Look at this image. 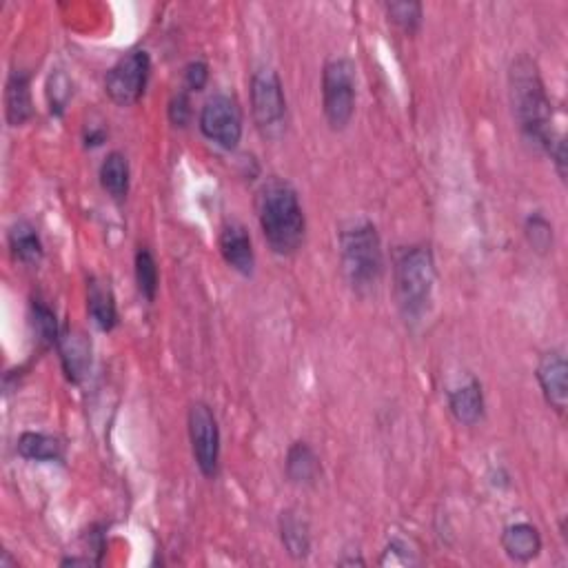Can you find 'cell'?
I'll return each instance as SVG.
<instances>
[{
    "label": "cell",
    "instance_id": "obj_1",
    "mask_svg": "<svg viewBox=\"0 0 568 568\" xmlns=\"http://www.w3.org/2000/svg\"><path fill=\"white\" fill-rule=\"evenodd\" d=\"M509 96L522 138L537 151L549 154L557 140L553 134V109L549 96H546L540 69L531 56H517L511 63Z\"/></svg>",
    "mask_w": 568,
    "mask_h": 568
},
{
    "label": "cell",
    "instance_id": "obj_2",
    "mask_svg": "<svg viewBox=\"0 0 568 568\" xmlns=\"http://www.w3.org/2000/svg\"><path fill=\"white\" fill-rule=\"evenodd\" d=\"M258 218L273 253L293 256L302 247L307 220H304L296 189L287 180L273 178L262 187Z\"/></svg>",
    "mask_w": 568,
    "mask_h": 568
},
{
    "label": "cell",
    "instance_id": "obj_3",
    "mask_svg": "<svg viewBox=\"0 0 568 568\" xmlns=\"http://www.w3.org/2000/svg\"><path fill=\"white\" fill-rule=\"evenodd\" d=\"M342 271L358 293H369L382 278L384 253L378 231L371 222H362L340 236Z\"/></svg>",
    "mask_w": 568,
    "mask_h": 568
},
{
    "label": "cell",
    "instance_id": "obj_4",
    "mask_svg": "<svg viewBox=\"0 0 568 568\" xmlns=\"http://www.w3.org/2000/svg\"><path fill=\"white\" fill-rule=\"evenodd\" d=\"M435 260L429 247L404 249L395 262V291L407 320H420L431 307L435 287Z\"/></svg>",
    "mask_w": 568,
    "mask_h": 568
},
{
    "label": "cell",
    "instance_id": "obj_5",
    "mask_svg": "<svg viewBox=\"0 0 568 568\" xmlns=\"http://www.w3.org/2000/svg\"><path fill=\"white\" fill-rule=\"evenodd\" d=\"M251 111L258 131L269 140H278L287 129V98L280 76L273 69H260L251 78Z\"/></svg>",
    "mask_w": 568,
    "mask_h": 568
},
{
    "label": "cell",
    "instance_id": "obj_6",
    "mask_svg": "<svg viewBox=\"0 0 568 568\" xmlns=\"http://www.w3.org/2000/svg\"><path fill=\"white\" fill-rule=\"evenodd\" d=\"M322 105L331 129H344L355 111V65L349 58H333L322 71Z\"/></svg>",
    "mask_w": 568,
    "mask_h": 568
},
{
    "label": "cell",
    "instance_id": "obj_7",
    "mask_svg": "<svg viewBox=\"0 0 568 568\" xmlns=\"http://www.w3.org/2000/svg\"><path fill=\"white\" fill-rule=\"evenodd\" d=\"M151 58L147 52H131L107 71L105 91L118 107L136 105L149 83Z\"/></svg>",
    "mask_w": 568,
    "mask_h": 568
},
{
    "label": "cell",
    "instance_id": "obj_8",
    "mask_svg": "<svg viewBox=\"0 0 568 568\" xmlns=\"http://www.w3.org/2000/svg\"><path fill=\"white\" fill-rule=\"evenodd\" d=\"M189 440L194 460L205 478H216L220 464V429L213 411L205 402H196L189 409Z\"/></svg>",
    "mask_w": 568,
    "mask_h": 568
},
{
    "label": "cell",
    "instance_id": "obj_9",
    "mask_svg": "<svg viewBox=\"0 0 568 568\" xmlns=\"http://www.w3.org/2000/svg\"><path fill=\"white\" fill-rule=\"evenodd\" d=\"M200 131L222 149H236L242 138V111L231 96H213L200 111Z\"/></svg>",
    "mask_w": 568,
    "mask_h": 568
},
{
    "label": "cell",
    "instance_id": "obj_10",
    "mask_svg": "<svg viewBox=\"0 0 568 568\" xmlns=\"http://www.w3.org/2000/svg\"><path fill=\"white\" fill-rule=\"evenodd\" d=\"M537 382H540L544 400L557 413L566 411L568 404V364L562 351H549L537 364Z\"/></svg>",
    "mask_w": 568,
    "mask_h": 568
},
{
    "label": "cell",
    "instance_id": "obj_11",
    "mask_svg": "<svg viewBox=\"0 0 568 568\" xmlns=\"http://www.w3.org/2000/svg\"><path fill=\"white\" fill-rule=\"evenodd\" d=\"M218 247L231 269H236L242 276H251L256 267V253H253L249 231L240 222H229L222 227Z\"/></svg>",
    "mask_w": 568,
    "mask_h": 568
},
{
    "label": "cell",
    "instance_id": "obj_12",
    "mask_svg": "<svg viewBox=\"0 0 568 568\" xmlns=\"http://www.w3.org/2000/svg\"><path fill=\"white\" fill-rule=\"evenodd\" d=\"M58 353L69 382H83L91 369V342L83 331L67 329L58 338Z\"/></svg>",
    "mask_w": 568,
    "mask_h": 568
},
{
    "label": "cell",
    "instance_id": "obj_13",
    "mask_svg": "<svg viewBox=\"0 0 568 568\" xmlns=\"http://www.w3.org/2000/svg\"><path fill=\"white\" fill-rule=\"evenodd\" d=\"M502 546L506 555L515 562H531L542 551L540 531L529 522H517L506 526L502 533Z\"/></svg>",
    "mask_w": 568,
    "mask_h": 568
},
{
    "label": "cell",
    "instance_id": "obj_14",
    "mask_svg": "<svg viewBox=\"0 0 568 568\" xmlns=\"http://www.w3.org/2000/svg\"><path fill=\"white\" fill-rule=\"evenodd\" d=\"M5 114L12 127L25 125L34 116L32 91H29V76L25 71H12L5 89Z\"/></svg>",
    "mask_w": 568,
    "mask_h": 568
},
{
    "label": "cell",
    "instance_id": "obj_15",
    "mask_svg": "<svg viewBox=\"0 0 568 568\" xmlns=\"http://www.w3.org/2000/svg\"><path fill=\"white\" fill-rule=\"evenodd\" d=\"M87 311L100 331H111L118 324L116 298L109 282L91 278L87 282Z\"/></svg>",
    "mask_w": 568,
    "mask_h": 568
},
{
    "label": "cell",
    "instance_id": "obj_16",
    "mask_svg": "<svg viewBox=\"0 0 568 568\" xmlns=\"http://www.w3.org/2000/svg\"><path fill=\"white\" fill-rule=\"evenodd\" d=\"M322 473L320 458L307 442H296L287 453V478L298 486H313Z\"/></svg>",
    "mask_w": 568,
    "mask_h": 568
},
{
    "label": "cell",
    "instance_id": "obj_17",
    "mask_svg": "<svg viewBox=\"0 0 568 568\" xmlns=\"http://www.w3.org/2000/svg\"><path fill=\"white\" fill-rule=\"evenodd\" d=\"M449 407L453 418L458 420L464 426H475L484 415V393L480 382L471 380L469 384H464V387L455 389L449 395Z\"/></svg>",
    "mask_w": 568,
    "mask_h": 568
},
{
    "label": "cell",
    "instance_id": "obj_18",
    "mask_svg": "<svg viewBox=\"0 0 568 568\" xmlns=\"http://www.w3.org/2000/svg\"><path fill=\"white\" fill-rule=\"evenodd\" d=\"M280 537L287 553L293 560H304L311 551L309 524L296 511H284L280 515Z\"/></svg>",
    "mask_w": 568,
    "mask_h": 568
},
{
    "label": "cell",
    "instance_id": "obj_19",
    "mask_svg": "<svg viewBox=\"0 0 568 568\" xmlns=\"http://www.w3.org/2000/svg\"><path fill=\"white\" fill-rule=\"evenodd\" d=\"M9 249L14 258L23 265H38L43 260V242H40L38 231L29 222H16L9 229Z\"/></svg>",
    "mask_w": 568,
    "mask_h": 568
},
{
    "label": "cell",
    "instance_id": "obj_20",
    "mask_svg": "<svg viewBox=\"0 0 568 568\" xmlns=\"http://www.w3.org/2000/svg\"><path fill=\"white\" fill-rule=\"evenodd\" d=\"M20 458L32 462H60L63 460V444L54 435L23 433L18 440Z\"/></svg>",
    "mask_w": 568,
    "mask_h": 568
},
{
    "label": "cell",
    "instance_id": "obj_21",
    "mask_svg": "<svg viewBox=\"0 0 568 568\" xmlns=\"http://www.w3.org/2000/svg\"><path fill=\"white\" fill-rule=\"evenodd\" d=\"M100 185L116 202L127 198L129 191V162L120 151H111L100 167Z\"/></svg>",
    "mask_w": 568,
    "mask_h": 568
},
{
    "label": "cell",
    "instance_id": "obj_22",
    "mask_svg": "<svg viewBox=\"0 0 568 568\" xmlns=\"http://www.w3.org/2000/svg\"><path fill=\"white\" fill-rule=\"evenodd\" d=\"M136 284H138V291L142 298H145L147 302L156 300L158 267H156L154 256H151V251L145 247L138 249L136 253Z\"/></svg>",
    "mask_w": 568,
    "mask_h": 568
},
{
    "label": "cell",
    "instance_id": "obj_23",
    "mask_svg": "<svg viewBox=\"0 0 568 568\" xmlns=\"http://www.w3.org/2000/svg\"><path fill=\"white\" fill-rule=\"evenodd\" d=\"M32 324H34V331L38 336V342L43 344V347H54L58 344V320H56V313L47 307L43 300H34L32 302Z\"/></svg>",
    "mask_w": 568,
    "mask_h": 568
},
{
    "label": "cell",
    "instance_id": "obj_24",
    "mask_svg": "<svg viewBox=\"0 0 568 568\" xmlns=\"http://www.w3.org/2000/svg\"><path fill=\"white\" fill-rule=\"evenodd\" d=\"M526 240H529V245L533 247V251L537 253H549L553 247V225L549 220H546L542 213H533L526 220Z\"/></svg>",
    "mask_w": 568,
    "mask_h": 568
},
{
    "label": "cell",
    "instance_id": "obj_25",
    "mask_svg": "<svg viewBox=\"0 0 568 568\" xmlns=\"http://www.w3.org/2000/svg\"><path fill=\"white\" fill-rule=\"evenodd\" d=\"M389 18L398 25L404 34H415L422 25V5L420 3H391L387 5Z\"/></svg>",
    "mask_w": 568,
    "mask_h": 568
},
{
    "label": "cell",
    "instance_id": "obj_26",
    "mask_svg": "<svg viewBox=\"0 0 568 568\" xmlns=\"http://www.w3.org/2000/svg\"><path fill=\"white\" fill-rule=\"evenodd\" d=\"M69 96H71V89H69L67 78L63 74L52 76V80H49V105H52V114L54 111L58 116L63 114Z\"/></svg>",
    "mask_w": 568,
    "mask_h": 568
},
{
    "label": "cell",
    "instance_id": "obj_27",
    "mask_svg": "<svg viewBox=\"0 0 568 568\" xmlns=\"http://www.w3.org/2000/svg\"><path fill=\"white\" fill-rule=\"evenodd\" d=\"M191 118V103L187 91H180L169 103V120L174 127H187Z\"/></svg>",
    "mask_w": 568,
    "mask_h": 568
},
{
    "label": "cell",
    "instance_id": "obj_28",
    "mask_svg": "<svg viewBox=\"0 0 568 568\" xmlns=\"http://www.w3.org/2000/svg\"><path fill=\"white\" fill-rule=\"evenodd\" d=\"M209 80V67L202 60H194L185 69V85L189 91H202Z\"/></svg>",
    "mask_w": 568,
    "mask_h": 568
},
{
    "label": "cell",
    "instance_id": "obj_29",
    "mask_svg": "<svg viewBox=\"0 0 568 568\" xmlns=\"http://www.w3.org/2000/svg\"><path fill=\"white\" fill-rule=\"evenodd\" d=\"M407 544L402 542H391L387 546V551H384L380 564L387 566V564H411V553H407Z\"/></svg>",
    "mask_w": 568,
    "mask_h": 568
},
{
    "label": "cell",
    "instance_id": "obj_30",
    "mask_svg": "<svg viewBox=\"0 0 568 568\" xmlns=\"http://www.w3.org/2000/svg\"><path fill=\"white\" fill-rule=\"evenodd\" d=\"M551 158L555 162V167H557V174H560L562 180H566V140L560 136L555 142H553V147H551Z\"/></svg>",
    "mask_w": 568,
    "mask_h": 568
}]
</instances>
